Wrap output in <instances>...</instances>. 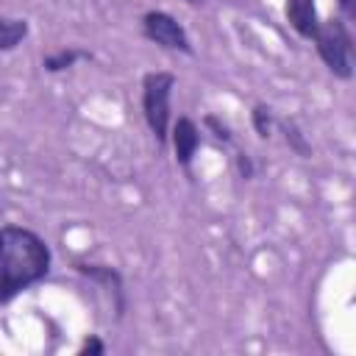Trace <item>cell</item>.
Wrapping results in <instances>:
<instances>
[{
	"label": "cell",
	"mask_w": 356,
	"mask_h": 356,
	"mask_svg": "<svg viewBox=\"0 0 356 356\" xmlns=\"http://www.w3.org/2000/svg\"><path fill=\"white\" fill-rule=\"evenodd\" d=\"M175 86L172 72H147L142 78V111L153 136L164 145L170 128V95Z\"/></svg>",
	"instance_id": "3"
},
{
	"label": "cell",
	"mask_w": 356,
	"mask_h": 356,
	"mask_svg": "<svg viewBox=\"0 0 356 356\" xmlns=\"http://www.w3.org/2000/svg\"><path fill=\"white\" fill-rule=\"evenodd\" d=\"M339 8H342L348 17H353V11H356V0H339Z\"/></svg>",
	"instance_id": "14"
},
{
	"label": "cell",
	"mask_w": 356,
	"mask_h": 356,
	"mask_svg": "<svg viewBox=\"0 0 356 356\" xmlns=\"http://www.w3.org/2000/svg\"><path fill=\"white\" fill-rule=\"evenodd\" d=\"M281 128H284V134H286V142L300 153V156H309V145L303 142V136H300V131L292 125V122H281Z\"/></svg>",
	"instance_id": "10"
},
{
	"label": "cell",
	"mask_w": 356,
	"mask_h": 356,
	"mask_svg": "<svg viewBox=\"0 0 356 356\" xmlns=\"http://www.w3.org/2000/svg\"><path fill=\"white\" fill-rule=\"evenodd\" d=\"M253 128H256V134H259L261 139H267L270 131H273V114H270V108H267L264 103L253 106Z\"/></svg>",
	"instance_id": "9"
},
{
	"label": "cell",
	"mask_w": 356,
	"mask_h": 356,
	"mask_svg": "<svg viewBox=\"0 0 356 356\" xmlns=\"http://www.w3.org/2000/svg\"><path fill=\"white\" fill-rule=\"evenodd\" d=\"M50 273V248L44 239L19 225L0 228V306Z\"/></svg>",
	"instance_id": "1"
},
{
	"label": "cell",
	"mask_w": 356,
	"mask_h": 356,
	"mask_svg": "<svg viewBox=\"0 0 356 356\" xmlns=\"http://www.w3.org/2000/svg\"><path fill=\"white\" fill-rule=\"evenodd\" d=\"M172 145H175V159L181 167H189L192 164V156L200 145V134L195 128V122L189 117H181L175 125H172Z\"/></svg>",
	"instance_id": "5"
},
{
	"label": "cell",
	"mask_w": 356,
	"mask_h": 356,
	"mask_svg": "<svg viewBox=\"0 0 356 356\" xmlns=\"http://www.w3.org/2000/svg\"><path fill=\"white\" fill-rule=\"evenodd\" d=\"M189 3H200V0H189Z\"/></svg>",
	"instance_id": "15"
},
{
	"label": "cell",
	"mask_w": 356,
	"mask_h": 356,
	"mask_svg": "<svg viewBox=\"0 0 356 356\" xmlns=\"http://www.w3.org/2000/svg\"><path fill=\"white\" fill-rule=\"evenodd\" d=\"M236 161H239V172H242V178H250V175H253V167H250V159H248L245 153H239V159H236Z\"/></svg>",
	"instance_id": "13"
},
{
	"label": "cell",
	"mask_w": 356,
	"mask_h": 356,
	"mask_svg": "<svg viewBox=\"0 0 356 356\" xmlns=\"http://www.w3.org/2000/svg\"><path fill=\"white\" fill-rule=\"evenodd\" d=\"M314 44H317V53L320 58L325 61V67L348 81L353 75V44H350V33L345 28L342 19H328V22H320L317 31H314Z\"/></svg>",
	"instance_id": "2"
},
{
	"label": "cell",
	"mask_w": 356,
	"mask_h": 356,
	"mask_svg": "<svg viewBox=\"0 0 356 356\" xmlns=\"http://www.w3.org/2000/svg\"><path fill=\"white\" fill-rule=\"evenodd\" d=\"M286 19L303 39H312L320 25L314 0H286Z\"/></svg>",
	"instance_id": "6"
},
{
	"label": "cell",
	"mask_w": 356,
	"mask_h": 356,
	"mask_svg": "<svg viewBox=\"0 0 356 356\" xmlns=\"http://www.w3.org/2000/svg\"><path fill=\"white\" fill-rule=\"evenodd\" d=\"M25 36H28L25 19H11L0 14V50H14Z\"/></svg>",
	"instance_id": "7"
},
{
	"label": "cell",
	"mask_w": 356,
	"mask_h": 356,
	"mask_svg": "<svg viewBox=\"0 0 356 356\" xmlns=\"http://www.w3.org/2000/svg\"><path fill=\"white\" fill-rule=\"evenodd\" d=\"M81 58H89V53H86V50H58V53H53V56L44 58V70L58 72V70L72 67V64L81 61Z\"/></svg>",
	"instance_id": "8"
},
{
	"label": "cell",
	"mask_w": 356,
	"mask_h": 356,
	"mask_svg": "<svg viewBox=\"0 0 356 356\" xmlns=\"http://www.w3.org/2000/svg\"><path fill=\"white\" fill-rule=\"evenodd\" d=\"M142 31L150 42L167 47V50H181V53H192L189 36L181 28V22L175 17H170L167 11H147L142 17Z\"/></svg>",
	"instance_id": "4"
},
{
	"label": "cell",
	"mask_w": 356,
	"mask_h": 356,
	"mask_svg": "<svg viewBox=\"0 0 356 356\" xmlns=\"http://www.w3.org/2000/svg\"><path fill=\"white\" fill-rule=\"evenodd\" d=\"M81 353H103V342L92 337V339H86V342H83V348H81Z\"/></svg>",
	"instance_id": "12"
},
{
	"label": "cell",
	"mask_w": 356,
	"mask_h": 356,
	"mask_svg": "<svg viewBox=\"0 0 356 356\" xmlns=\"http://www.w3.org/2000/svg\"><path fill=\"white\" fill-rule=\"evenodd\" d=\"M206 125L214 131V136H217V139H222V142H231V128H228L225 122H220L217 117H206Z\"/></svg>",
	"instance_id": "11"
}]
</instances>
